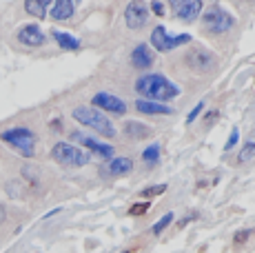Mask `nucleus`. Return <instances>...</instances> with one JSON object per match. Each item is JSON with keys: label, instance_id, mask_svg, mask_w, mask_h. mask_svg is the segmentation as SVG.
<instances>
[{"label": "nucleus", "instance_id": "2eb2a0df", "mask_svg": "<svg viewBox=\"0 0 255 253\" xmlns=\"http://www.w3.org/2000/svg\"><path fill=\"white\" fill-rule=\"evenodd\" d=\"M107 171H109L111 176H127V173L133 171V160L127 158V155L114 158V160H109V167H107Z\"/></svg>", "mask_w": 255, "mask_h": 253}, {"label": "nucleus", "instance_id": "0eeeda50", "mask_svg": "<svg viewBox=\"0 0 255 253\" xmlns=\"http://www.w3.org/2000/svg\"><path fill=\"white\" fill-rule=\"evenodd\" d=\"M71 140H73V142H78L80 147H85L87 151L96 153L100 160H114V158H116V149L111 147V144L98 142L96 138H91V135L82 133V131H73V133H71Z\"/></svg>", "mask_w": 255, "mask_h": 253}, {"label": "nucleus", "instance_id": "ddd939ff", "mask_svg": "<svg viewBox=\"0 0 255 253\" xmlns=\"http://www.w3.org/2000/svg\"><path fill=\"white\" fill-rule=\"evenodd\" d=\"M153 60H155V53L149 49V45H138L133 51H131V65L135 69H151L153 67Z\"/></svg>", "mask_w": 255, "mask_h": 253}, {"label": "nucleus", "instance_id": "f8f14e48", "mask_svg": "<svg viewBox=\"0 0 255 253\" xmlns=\"http://www.w3.org/2000/svg\"><path fill=\"white\" fill-rule=\"evenodd\" d=\"M16 36H18V40L27 47H40V45H45V40H47V36L42 33V29L38 25H24L18 29Z\"/></svg>", "mask_w": 255, "mask_h": 253}, {"label": "nucleus", "instance_id": "6ab92c4d", "mask_svg": "<svg viewBox=\"0 0 255 253\" xmlns=\"http://www.w3.org/2000/svg\"><path fill=\"white\" fill-rule=\"evenodd\" d=\"M238 160L240 162H251V160H255V131H251V133L247 135L242 149H240Z\"/></svg>", "mask_w": 255, "mask_h": 253}, {"label": "nucleus", "instance_id": "aec40b11", "mask_svg": "<svg viewBox=\"0 0 255 253\" xmlns=\"http://www.w3.org/2000/svg\"><path fill=\"white\" fill-rule=\"evenodd\" d=\"M47 4L49 2H40V0H27V2H24V11L33 18H45L47 16Z\"/></svg>", "mask_w": 255, "mask_h": 253}, {"label": "nucleus", "instance_id": "5701e85b", "mask_svg": "<svg viewBox=\"0 0 255 253\" xmlns=\"http://www.w3.org/2000/svg\"><path fill=\"white\" fill-rule=\"evenodd\" d=\"M173 213H166V216H162V218H160V220L158 222H155V225L153 227H151V231H153V233H162L164 231V229L166 227H169L171 225V222H173Z\"/></svg>", "mask_w": 255, "mask_h": 253}, {"label": "nucleus", "instance_id": "cd10ccee", "mask_svg": "<svg viewBox=\"0 0 255 253\" xmlns=\"http://www.w3.org/2000/svg\"><path fill=\"white\" fill-rule=\"evenodd\" d=\"M247 238H249V231H240V233H235V245H240V242H247Z\"/></svg>", "mask_w": 255, "mask_h": 253}, {"label": "nucleus", "instance_id": "f03ea898", "mask_svg": "<svg viewBox=\"0 0 255 253\" xmlns=\"http://www.w3.org/2000/svg\"><path fill=\"white\" fill-rule=\"evenodd\" d=\"M73 120L76 123H80L82 126H89V129H93L96 133H100L102 138H114L116 135V126L111 125V120L107 118L102 111L93 109V107H76V109L71 111Z\"/></svg>", "mask_w": 255, "mask_h": 253}, {"label": "nucleus", "instance_id": "f257e3e1", "mask_svg": "<svg viewBox=\"0 0 255 253\" xmlns=\"http://www.w3.org/2000/svg\"><path fill=\"white\" fill-rule=\"evenodd\" d=\"M135 91L140 96H144L149 102H169L180 96L178 85H173L171 80H166L164 76L160 74H146L135 80Z\"/></svg>", "mask_w": 255, "mask_h": 253}, {"label": "nucleus", "instance_id": "4be33fe9", "mask_svg": "<svg viewBox=\"0 0 255 253\" xmlns=\"http://www.w3.org/2000/svg\"><path fill=\"white\" fill-rule=\"evenodd\" d=\"M164 191H166V184H155V187H146V189H142L140 196L144 198V202H149L151 198L160 196V193H164Z\"/></svg>", "mask_w": 255, "mask_h": 253}, {"label": "nucleus", "instance_id": "7ed1b4c3", "mask_svg": "<svg viewBox=\"0 0 255 253\" xmlns=\"http://www.w3.org/2000/svg\"><path fill=\"white\" fill-rule=\"evenodd\" d=\"M2 142H7L11 149H16L24 158H33L36 155V133L27 126H13V129L2 131Z\"/></svg>", "mask_w": 255, "mask_h": 253}, {"label": "nucleus", "instance_id": "9d476101", "mask_svg": "<svg viewBox=\"0 0 255 253\" xmlns=\"http://www.w3.org/2000/svg\"><path fill=\"white\" fill-rule=\"evenodd\" d=\"M93 109L96 107H100L98 111H107V114H116V116H125L127 114V102L122 98H118V96L109 94V91H100V94L93 96L91 100Z\"/></svg>", "mask_w": 255, "mask_h": 253}, {"label": "nucleus", "instance_id": "4468645a", "mask_svg": "<svg viewBox=\"0 0 255 253\" xmlns=\"http://www.w3.org/2000/svg\"><path fill=\"white\" fill-rule=\"evenodd\" d=\"M135 109L140 114H153V116H169L173 114V107L160 105V102H149V100H135Z\"/></svg>", "mask_w": 255, "mask_h": 253}, {"label": "nucleus", "instance_id": "20e7f679", "mask_svg": "<svg viewBox=\"0 0 255 253\" xmlns=\"http://www.w3.org/2000/svg\"><path fill=\"white\" fill-rule=\"evenodd\" d=\"M51 158L58 164H62V167H85V164H89L91 155L87 151H82L80 147H76V144L56 142L51 149Z\"/></svg>", "mask_w": 255, "mask_h": 253}, {"label": "nucleus", "instance_id": "9b49d317", "mask_svg": "<svg viewBox=\"0 0 255 253\" xmlns=\"http://www.w3.org/2000/svg\"><path fill=\"white\" fill-rule=\"evenodd\" d=\"M171 7L175 9V16L182 22H193L202 13L204 4L200 0H184V2H171Z\"/></svg>", "mask_w": 255, "mask_h": 253}, {"label": "nucleus", "instance_id": "b1692460", "mask_svg": "<svg viewBox=\"0 0 255 253\" xmlns=\"http://www.w3.org/2000/svg\"><path fill=\"white\" fill-rule=\"evenodd\" d=\"M149 207H151L149 202H138V204H133V207L129 209V216H144V213L149 211Z\"/></svg>", "mask_w": 255, "mask_h": 253}, {"label": "nucleus", "instance_id": "412c9836", "mask_svg": "<svg viewBox=\"0 0 255 253\" xmlns=\"http://www.w3.org/2000/svg\"><path fill=\"white\" fill-rule=\"evenodd\" d=\"M142 160H144L146 167H151V164L158 162V160H160V144H158V142L149 144V147L142 151Z\"/></svg>", "mask_w": 255, "mask_h": 253}, {"label": "nucleus", "instance_id": "f3484780", "mask_svg": "<svg viewBox=\"0 0 255 253\" xmlns=\"http://www.w3.org/2000/svg\"><path fill=\"white\" fill-rule=\"evenodd\" d=\"M73 2L71 0H58V2H53L51 7V18L53 20H69L73 16Z\"/></svg>", "mask_w": 255, "mask_h": 253}, {"label": "nucleus", "instance_id": "a211bd4d", "mask_svg": "<svg viewBox=\"0 0 255 253\" xmlns=\"http://www.w3.org/2000/svg\"><path fill=\"white\" fill-rule=\"evenodd\" d=\"M53 40L67 51L80 49V40H78L76 36H71V33H67V31H53Z\"/></svg>", "mask_w": 255, "mask_h": 253}, {"label": "nucleus", "instance_id": "a878e982", "mask_svg": "<svg viewBox=\"0 0 255 253\" xmlns=\"http://www.w3.org/2000/svg\"><path fill=\"white\" fill-rule=\"evenodd\" d=\"M204 109V102H198V105H195L193 107V111H191V114L189 116H186V123H195V118H198V116H200V111H202Z\"/></svg>", "mask_w": 255, "mask_h": 253}, {"label": "nucleus", "instance_id": "6e6552de", "mask_svg": "<svg viewBox=\"0 0 255 253\" xmlns=\"http://www.w3.org/2000/svg\"><path fill=\"white\" fill-rule=\"evenodd\" d=\"M125 22L131 31H140L149 25V9H146L144 2L135 0V2H129L125 9Z\"/></svg>", "mask_w": 255, "mask_h": 253}, {"label": "nucleus", "instance_id": "1a4fd4ad", "mask_svg": "<svg viewBox=\"0 0 255 253\" xmlns=\"http://www.w3.org/2000/svg\"><path fill=\"white\" fill-rule=\"evenodd\" d=\"M186 65L193 74H209L218 67V60L213 58L211 51H204V49H193L186 56Z\"/></svg>", "mask_w": 255, "mask_h": 253}, {"label": "nucleus", "instance_id": "423d86ee", "mask_svg": "<svg viewBox=\"0 0 255 253\" xmlns=\"http://www.w3.org/2000/svg\"><path fill=\"white\" fill-rule=\"evenodd\" d=\"M191 42V36L189 33H178V36H171L164 27H155L153 33H151V45H153L155 51H173L178 47Z\"/></svg>", "mask_w": 255, "mask_h": 253}, {"label": "nucleus", "instance_id": "c85d7f7f", "mask_svg": "<svg viewBox=\"0 0 255 253\" xmlns=\"http://www.w3.org/2000/svg\"><path fill=\"white\" fill-rule=\"evenodd\" d=\"M125 253H133V251H125Z\"/></svg>", "mask_w": 255, "mask_h": 253}, {"label": "nucleus", "instance_id": "bb28decb", "mask_svg": "<svg viewBox=\"0 0 255 253\" xmlns=\"http://www.w3.org/2000/svg\"><path fill=\"white\" fill-rule=\"evenodd\" d=\"M151 9H153L155 16H164V4L162 2H151Z\"/></svg>", "mask_w": 255, "mask_h": 253}, {"label": "nucleus", "instance_id": "393cba45", "mask_svg": "<svg viewBox=\"0 0 255 253\" xmlns=\"http://www.w3.org/2000/svg\"><path fill=\"white\" fill-rule=\"evenodd\" d=\"M238 140H240V131H238V129H233V131H231V135H229V142L224 144V151H231L235 144H238Z\"/></svg>", "mask_w": 255, "mask_h": 253}, {"label": "nucleus", "instance_id": "39448f33", "mask_svg": "<svg viewBox=\"0 0 255 253\" xmlns=\"http://www.w3.org/2000/svg\"><path fill=\"white\" fill-rule=\"evenodd\" d=\"M233 25H235V18L229 11H224L220 4H213V7H209L207 11H204V16H202L204 31L213 33V36H220V33L231 31Z\"/></svg>", "mask_w": 255, "mask_h": 253}, {"label": "nucleus", "instance_id": "dca6fc26", "mask_svg": "<svg viewBox=\"0 0 255 253\" xmlns=\"http://www.w3.org/2000/svg\"><path fill=\"white\" fill-rule=\"evenodd\" d=\"M125 133L129 135L131 140H144V138H151L153 131H151V126L135 123V120H129V123H125Z\"/></svg>", "mask_w": 255, "mask_h": 253}]
</instances>
